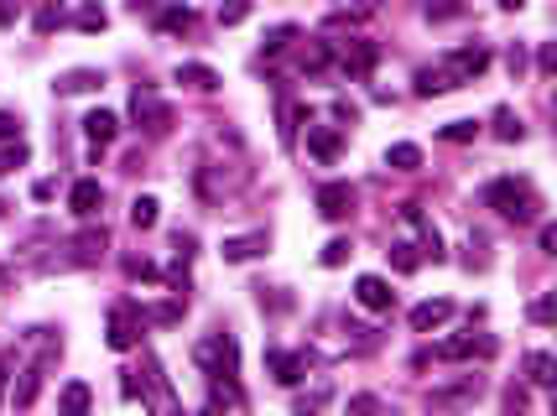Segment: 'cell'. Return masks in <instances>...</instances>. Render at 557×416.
Returning a JSON list of instances; mask_svg holds the SVG:
<instances>
[{
  "instance_id": "1",
  "label": "cell",
  "mask_w": 557,
  "mask_h": 416,
  "mask_svg": "<svg viewBox=\"0 0 557 416\" xmlns=\"http://www.w3.org/2000/svg\"><path fill=\"white\" fill-rule=\"evenodd\" d=\"M485 204L495 208L500 219H511V224H531L536 208H542V198H536V187H531L527 178H495L485 187Z\"/></svg>"
},
{
  "instance_id": "2",
  "label": "cell",
  "mask_w": 557,
  "mask_h": 416,
  "mask_svg": "<svg viewBox=\"0 0 557 416\" xmlns=\"http://www.w3.org/2000/svg\"><path fill=\"white\" fill-rule=\"evenodd\" d=\"M485 68H490V47H485V42H469V47H448L437 73H443V79L459 89V84H474Z\"/></svg>"
},
{
  "instance_id": "3",
  "label": "cell",
  "mask_w": 557,
  "mask_h": 416,
  "mask_svg": "<svg viewBox=\"0 0 557 416\" xmlns=\"http://www.w3.org/2000/svg\"><path fill=\"white\" fill-rule=\"evenodd\" d=\"M193 359H198V370H209V375H224V380H235V370H240V344L229 338V333H219V338H204L198 349H193Z\"/></svg>"
},
{
  "instance_id": "4",
  "label": "cell",
  "mask_w": 557,
  "mask_h": 416,
  "mask_svg": "<svg viewBox=\"0 0 557 416\" xmlns=\"http://www.w3.org/2000/svg\"><path fill=\"white\" fill-rule=\"evenodd\" d=\"M495 338L490 333H453V338H443L433 354L443 359V364H459V359H495Z\"/></svg>"
},
{
  "instance_id": "5",
  "label": "cell",
  "mask_w": 557,
  "mask_h": 416,
  "mask_svg": "<svg viewBox=\"0 0 557 416\" xmlns=\"http://www.w3.org/2000/svg\"><path fill=\"white\" fill-rule=\"evenodd\" d=\"M479 375H464L459 386H443V390H428V412H464L479 401Z\"/></svg>"
},
{
  "instance_id": "6",
  "label": "cell",
  "mask_w": 557,
  "mask_h": 416,
  "mask_svg": "<svg viewBox=\"0 0 557 416\" xmlns=\"http://www.w3.org/2000/svg\"><path fill=\"white\" fill-rule=\"evenodd\" d=\"M312 204H318V213H323L328 224H339V219L354 213V187H349V182H323V187L312 193Z\"/></svg>"
},
{
  "instance_id": "7",
  "label": "cell",
  "mask_w": 557,
  "mask_h": 416,
  "mask_svg": "<svg viewBox=\"0 0 557 416\" xmlns=\"http://www.w3.org/2000/svg\"><path fill=\"white\" fill-rule=\"evenodd\" d=\"M266 370L277 386H303L308 375V354H292V349H266Z\"/></svg>"
},
{
  "instance_id": "8",
  "label": "cell",
  "mask_w": 557,
  "mask_h": 416,
  "mask_svg": "<svg viewBox=\"0 0 557 416\" xmlns=\"http://www.w3.org/2000/svg\"><path fill=\"white\" fill-rule=\"evenodd\" d=\"M104 344H110L115 354H125V349H136V344H141L136 307H115V312H110V333H104Z\"/></svg>"
},
{
  "instance_id": "9",
  "label": "cell",
  "mask_w": 557,
  "mask_h": 416,
  "mask_svg": "<svg viewBox=\"0 0 557 416\" xmlns=\"http://www.w3.org/2000/svg\"><path fill=\"white\" fill-rule=\"evenodd\" d=\"M402 219L412 224V229H417V235H422V250H417V255H428V261H443V235L433 229V219L422 213V204H402Z\"/></svg>"
},
{
  "instance_id": "10",
  "label": "cell",
  "mask_w": 557,
  "mask_h": 416,
  "mask_svg": "<svg viewBox=\"0 0 557 416\" xmlns=\"http://www.w3.org/2000/svg\"><path fill=\"white\" fill-rule=\"evenodd\" d=\"M130 110H136V120H141V125H146L152 136H162V130L172 125V110H167V104H162V99H156L152 89H136V99H130Z\"/></svg>"
},
{
  "instance_id": "11",
  "label": "cell",
  "mask_w": 557,
  "mask_h": 416,
  "mask_svg": "<svg viewBox=\"0 0 557 416\" xmlns=\"http://www.w3.org/2000/svg\"><path fill=\"white\" fill-rule=\"evenodd\" d=\"M354 302H360L365 312H391L396 292L386 287V276H360V281H354Z\"/></svg>"
},
{
  "instance_id": "12",
  "label": "cell",
  "mask_w": 557,
  "mask_h": 416,
  "mask_svg": "<svg viewBox=\"0 0 557 416\" xmlns=\"http://www.w3.org/2000/svg\"><path fill=\"white\" fill-rule=\"evenodd\" d=\"M308 151L318 156V162H339V151H344V136H339V125H312L308 120Z\"/></svg>"
},
{
  "instance_id": "13",
  "label": "cell",
  "mask_w": 557,
  "mask_h": 416,
  "mask_svg": "<svg viewBox=\"0 0 557 416\" xmlns=\"http://www.w3.org/2000/svg\"><path fill=\"white\" fill-rule=\"evenodd\" d=\"M448 318H453V302H448V297H428V302L412 307V333H433V328H443Z\"/></svg>"
},
{
  "instance_id": "14",
  "label": "cell",
  "mask_w": 557,
  "mask_h": 416,
  "mask_svg": "<svg viewBox=\"0 0 557 416\" xmlns=\"http://www.w3.org/2000/svg\"><path fill=\"white\" fill-rule=\"evenodd\" d=\"M99 204H104V187H99V178H79V182H73L68 208H73L79 219H94V213H99Z\"/></svg>"
},
{
  "instance_id": "15",
  "label": "cell",
  "mask_w": 557,
  "mask_h": 416,
  "mask_svg": "<svg viewBox=\"0 0 557 416\" xmlns=\"http://www.w3.org/2000/svg\"><path fill=\"white\" fill-rule=\"evenodd\" d=\"M84 136H89L94 146H110V141L121 136V115H115V110H89V115H84Z\"/></svg>"
},
{
  "instance_id": "16",
  "label": "cell",
  "mask_w": 557,
  "mask_h": 416,
  "mask_svg": "<svg viewBox=\"0 0 557 416\" xmlns=\"http://www.w3.org/2000/svg\"><path fill=\"white\" fill-rule=\"evenodd\" d=\"M178 84H183V89H198V94H214L219 73L209 68V62H178Z\"/></svg>"
},
{
  "instance_id": "17",
  "label": "cell",
  "mask_w": 557,
  "mask_h": 416,
  "mask_svg": "<svg viewBox=\"0 0 557 416\" xmlns=\"http://www.w3.org/2000/svg\"><path fill=\"white\" fill-rule=\"evenodd\" d=\"M89 406H94V390L84 386V380H68V386H62L58 416H89Z\"/></svg>"
},
{
  "instance_id": "18",
  "label": "cell",
  "mask_w": 557,
  "mask_h": 416,
  "mask_svg": "<svg viewBox=\"0 0 557 416\" xmlns=\"http://www.w3.org/2000/svg\"><path fill=\"white\" fill-rule=\"evenodd\" d=\"M42 370H47V359H37V364H27V370H21V380H16V390H11V406H21V412H27L31 401H37V390H42Z\"/></svg>"
},
{
  "instance_id": "19",
  "label": "cell",
  "mask_w": 557,
  "mask_h": 416,
  "mask_svg": "<svg viewBox=\"0 0 557 416\" xmlns=\"http://www.w3.org/2000/svg\"><path fill=\"white\" fill-rule=\"evenodd\" d=\"M266 250V229H255V235H235L224 239V261H255Z\"/></svg>"
},
{
  "instance_id": "20",
  "label": "cell",
  "mask_w": 557,
  "mask_h": 416,
  "mask_svg": "<svg viewBox=\"0 0 557 416\" xmlns=\"http://www.w3.org/2000/svg\"><path fill=\"white\" fill-rule=\"evenodd\" d=\"M328 406H334V386H312L308 395L292 401V416H323Z\"/></svg>"
},
{
  "instance_id": "21",
  "label": "cell",
  "mask_w": 557,
  "mask_h": 416,
  "mask_svg": "<svg viewBox=\"0 0 557 416\" xmlns=\"http://www.w3.org/2000/svg\"><path fill=\"white\" fill-rule=\"evenodd\" d=\"M386 167H391V172H417V167H422V146H417V141H396V146L386 151Z\"/></svg>"
},
{
  "instance_id": "22",
  "label": "cell",
  "mask_w": 557,
  "mask_h": 416,
  "mask_svg": "<svg viewBox=\"0 0 557 416\" xmlns=\"http://www.w3.org/2000/svg\"><path fill=\"white\" fill-rule=\"evenodd\" d=\"M277 120H281V146H292V141H297V125H303V120H308V110H303V104H292V99H281L277 104Z\"/></svg>"
},
{
  "instance_id": "23",
  "label": "cell",
  "mask_w": 557,
  "mask_h": 416,
  "mask_svg": "<svg viewBox=\"0 0 557 416\" xmlns=\"http://www.w3.org/2000/svg\"><path fill=\"white\" fill-rule=\"evenodd\" d=\"M370 68H375V42H349V47H344V73L360 79V73H370Z\"/></svg>"
},
{
  "instance_id": "24",
  "label": "cell",
  "mask_w": 557,
  "mask_h": 416,
  "mask_svg": "<svg viewBox=\"0 0 557 416\" xmlns=\"http://www.w3.org/2000/svg\"><path fill=\"white\" fill-rule=\"evenodd\" d=\"M527 375H531V386H553V380H557V359L547 354V349H531V354H527Z\"/></svg>"
},
{
  "instance_id": "25",
  "label": "cell",
  "mask_w": 557,
  "mask_h": 416,
  "mask_svg": "<svg viewBox=\"0 0 557 416\" xmlns=\"http://www.w3.org/2000/svg\"><path fill=\"white\" fill-rule=\"evenodd\" d=\"M104 79L94 73V68H73V73H62L58 79V94H89V89H99Z\"/></svg>"
},
{
  "instance_id": "26",
  "label": "cell",
  "mask_w": 557,
  "mask_h": 416,
  "mask_svg": "<svg viewBox=\"0 0 557 416\" xmlns=\"http://www.w3.org/2000/svg\"><path fill=\"white\" fill-rule=\"evenodd\" d=\"M156 27H162V31H193V27H198V11L172 5V11H162V16H156Z\"/></svg>"
},
{
  "instance_id": "27",
  "label": "cell",
  "mask_w": 557,
  "mask_h": 416,
  "mask_svg": "<svg viewBox=\"0 0 557 416\" xmlns=\"http://www.w3.org/2000/svg\"><path fill=\"white\" fill-rule=\"evenodd\" d=\"M386 255H391V266L402 270V276H412V270L422 266V255H417V245H406V239H396V245H391Z\"/></svg>"
},
{
  "instance_id": "28",
  "label": "cell",
  "mask_w": 557,
  "mask_h": 416,
  "mask_svg": "<svg viewBox=\"0 0 557 416\" xmlns=\"http://www.w3.org/2000/svg\"><path fill=\"white\" fill-rule=\"evenodd\" d=\"M437 136H443V141H448V146H469V141H474V136H479V125H474V120H448V125H443V130H437Z\"/></svg>"
},
{
  "instance_id": "29",
  "label": "cell",
  "mask_w": 557,
  "mask_h": 416,
  "mask_svg": "<svg viewBox=\"0 0 557 416\" xmlns=\"http://www.w3.org/2000/svg\"><path fill=\"white\" fill-rule=\"evenodd\" d=\"M156 208H162V204H156L152 193H141V198L130 204V224H136V229H152V224H156Z\"/></svg>"
},
{
  "instance_id": "30",
  "label": "cell",
  "mask_w": 557,
  "mask_h": 416,
  "mask_svg": "<svg viewBox=\"0 0 557 416\" xmlns=\"http://www.w3.org/2000/svg\"><path fill=\"white\" fill-rule=\"evenodd\" d=\"M495 136H500V141H521V136H527V125L500 104V110H495Z\"/></svg>"
},
{
  "instance_id": "31",
  "label": "cell",
  "mask_w": 557,
  "mask_h": 416,
  "mask_svg": "<svg viewBox=\"0 0 557 416\" xmlns=\"http://www.w3.org/2000/svg\"><path fill=\"white\" fill-rule=\"evenodd\" d=\"M448 89H453V84H448L437 68H422V73H417V94H422V99H433V94H448Z\"/></svg>"
},
{
  "instance_id": "32",
  "label": "cell",
  "mask_w": 557,
  "mask_h": 416,
  "mask_svg": "<svg viewBox=\"0 0 557 416\" xmlns=\"http://www.w3.org/2000/svg\"><path fill=\"white\" fill-rule=\"evenodd\" d=\"M27 141H11V146H0V172H16V167H27Z\"/></svg>"
},
{
  "instance_id": "33",
  "label": "cell",
  "mask_w": 557,
  "mask_h": 416,
  "mask_svg": "<svg viewBox=\"0 0 557 416\" xmlns=\"http://www.w3.org/2000/svg\"><path fill=\"white\" fill-rule=\"evenodd\" d=\"M292 37H297V27H292V21H281V27H271L266 37H261V47H266V53H281Z\"/></svg>"
},
{
  "instance_id": "34",
  "label": "cell",
  "mask_w": 557,
  "mask_h": 416,
  "mask_svg": "<svg viewBox=\"0 0 557 416\" xmlns=\"http://www.w3.org/2000/svg\"><path fill=\"white\" fill-rule=\"evenodd\" d=\"M318 261H323V266H328V270H339L344 261H349V239H328V245H323V255H318Z\"/></svg>"
},
{
  "instance_id": "35",
  "label": "cell",
  "mask_w": 557,
  "mask_h": 416,
  "mask_svg": "<svg viewBox=\"0 0 557 416\" xmlns=\"http://www.w3.org/2000/svg\"><path fill=\"white\" fill-rule=\"evenodd\" d=\"M73 250H79L84 261H89V255H99V250H104V229H84V235L73 239Z\"/></svg>"
},
{
  "instance_id": "36",
  "label": "cell",
  "mask_w": 557,
  "mask_h": 416,
  "mask_svg": "<svg viewBox=\"0 0 557 416\" xmlns=\"http://www.w3.org/2000/svg\"><path fill=\"white\" fill-rule=\"evenodd\" d=\"M141 318H152V323H178V318H183V302H162V307H146Z\"/></svg>"
},
{
  "instance_id": "37",
  "label": "cell",
  "mask_w": 557,
  "mask_h": 416,
  "mask_svg": "<svg viewBox=\"0 0 557 416\" xmlns=\"http://www.w3.org/2000/svg\"><path fill=\"white\" fill-rule=\"evenodd\" d=\"M349 416H380V401L375 395H349Z\"/></svg>"
},
{
  "instance_id": "38",
  "label": "cell",
  "mask_w": 557,
  "mask_h": 416,
  "mask_svg": "<svg viewBox=\"0 0 557 416\" xmlns=\"http://www.w3.org/2000/svg\"><path fill=\"white\" fill-rule=\"evenodd\" d=\"M553 312H557V302H553V297H536V302H531V323L547 328V323H553Z\"/></svg>"
},
{
  "instance_id": "39",
  "label": "cell",
  "mask_w": 557,
  "mask_h": 416,
  "mask_svg": "<svg viewBox=\"0 0 557 416\" xmlns=\"http://www.w3.org/2000/svg\"><path fill=\"white\" fill-rule=\"evenodd\" d=\"M79 27H84V31H104V27H110V16L89 5V11H79Z\"/></svg>"
},
{
  "instance_id": "40",
  "label": "cell",
  "mask_w": 557,
  "mask_h": 416,
  "mask_svg": "<svg viewBox=\"0 0 557 416\" xmlns=\"http://www.w3.org/2000/svg\"><path fill=\"white\" fill-rule=\"evenodd\" d=\"M125 270H130V276H141V281H162V270H156L152 261H125Z\"/></svg>"
},
{
  "instance_id": "41",
  "label": "cell",
  "mask_w": 557,
  "mask_h": 416,
  "mask_svg": "<svg viewBox=\"0 0 557 416\" xmlns=\"http://www.w3.org/2000/svg\"><path fill=\"white\" fill-rule=\"evenodd\" d=\"M11 141H16V115L0 110V146H11Z\"/></svg>"
},
{
  "instance_id": "42",
  "label": "cell",
  "mask_w": 557,
  "mask_h": 416,
  "mask_svg": "<svg viewBox=\"0 0 557 416\" xmlns=\"http://www.w3.org/2000/svg\"><path fill=\"white\" fill-rule=\"evenodd\" d=\"M53 27H62V11H53V5L37 11V31H53Z\"/></svg>"
},
{
  "instance_id": "43",
  "label": "cell",
  "mask_w": 557,
  "mask_h": 416,
  "mask_svg": "<svg viewBox=\"0 0 557 416\" xmlns=\"http://www.w3.org/2000/svg\"><path fill=\"white\" fill-rule=\"evenodd\" d=\"M245 16H250V5H229V11H219V21H224V27H240Z\"/></svg>"
},
{
  "instance_id": "44",
  "label": "cell",
  "mask_w": 557,
  "mask_h": 416,
  "mask_svg": "<svg viewBox=\"0 0 557 416\" xmlns=\"http://www.w3.org/2000/svg\"><path fill=\"white\" fill-rule=\"evenodd\" d=\"M536 245H542L547 255H553V250H557V229H553V224H542V229H536Z\"/></svg>"
},
{
  "instance_id": "45",
  "label": "cell",
  "mask_w": 557,
  "mask_h": 416,
  "mask_svg": "<svg viewBox=\"0 0 557 416\" xmlns=\"http://www.w3.org/2000/svg\"><path fill=\"white\" fill-rule=\"evenodd\" d=\"M121 395H125V401H136V395H141V380H136V375H125V380H121Z\"/></svg>"
},
{
  "instance_id": "46",
  "label": "cell",
  "mask_w": 557,
  "mask_h": 416,
  "mask_svg": "<svg viewBox=\"0 0 557 416\" xmlns=\"http://www.w3.org/2000/svg\"><path fill=\"white\" fill-rule=\"evenodd\" d=\"M536 62H542V73H553V68H557V47H542V58H536Z\"/></svg>"
},
{
  "instance_id": "47",
  "label": "cell",
  "mask_w": 557,
  "mask_h": 416,
  "mask_svg": "<svg viewBox=\"0 0 557 416\" xmlns=\"http://www.w3.org/2000/svg\"><path fill=\"white\" fill-rule=\"evenodd\" d=\"M0 386H5V364H0Z\"/></svg>"
}]
</instances>
